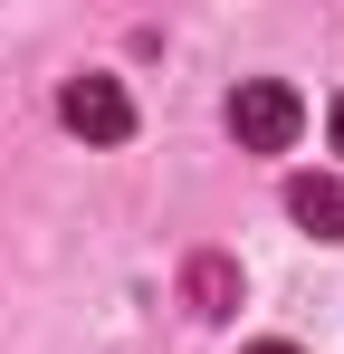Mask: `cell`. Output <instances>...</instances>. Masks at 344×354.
<instances>
[{
    "mask_svg": "<svg viewBox=\"0 0 344 354\" xmlns=\"http://www.w3.org/2000/svg\"><path fill=\"white\" fill-rule=\"evenodd\" d=\"M57 115H67V134H86V144H124V134H134V96L86 67V77L57 86Z\"/></svg>",
    "mask_w": 344,
    "mask_h": 354,
    "instance_id": "7a4b0ae2",
    "label": "cell"
},
{
    "mask_svg": "<svg viewBox=\"0 0 344 354\" xmlns=\"http://www.w3.org/2000/svg\"><path fill=\"white\" fill-rule=\"evenodd\" d=\"M296 124H306V106H296V86H278V77H249V86L229 96V134H239L249 153H287Z\"/></svg>",
    "mask_w": 344,
    "mask_h": 354,
    "instance_id": "6da1fadb",
    "label": "cell"
},
{
    "mask_svg": "<svg viewBox=\"0 0 344 354\" xmlns=\"http://www.w3.org/2000/svg\"><path fill=\"white\" fill-rule=\"evenodd\" d=\"M249 354H296V345H249Z\"/></svg>",
    "mask_w": 344,
    "mask_h": 354,
    "instance_id": "8992f818",
    "label": "cell"
},
{
    "mask_svg": "<svg viewBox=\"0 0 344 354\" xmlns=\"http://www.w3.org/2000/svg\"><path fill=\"white\" fill-rule=\"evenodd\" d=\"M287 211H296L316 239H344V173H296L287 182Z\"/></svg>",
    "mask_w": 344,
    "mask_h": 354,
    "instance_id": "3957f363",
    "label": "cell"
},
{
    "mask_svg": "<svg viewBox=\"0 0 344 354\" xmlns=\"http://www.w3.org/2000/svg\"><path fill=\"white\" fill-rule=\"evenodd\" d=\"M191 306L201 316H229V268L220 259H191Z\"/></svg>",
    "mask_w": 344,
    "mask_h": 354,
    "instance_id": "277c9868",
    "label": "cell"
},
{
    "mask_svg": "<svg viewBox=\"0 0 344 354\" xmlns=\"http://www.w3.org/2000/svg\"><path fill=\"white\" fill-rule=\"evenodd\" d=\"M325 124H335V153H344V96H335V115H325Z\"/></svg>",
    "mask_w": 344,
    "mask_h": 354,
    "instance_id": "5b68a950",
    "label": "cell"
}]
</instances>
